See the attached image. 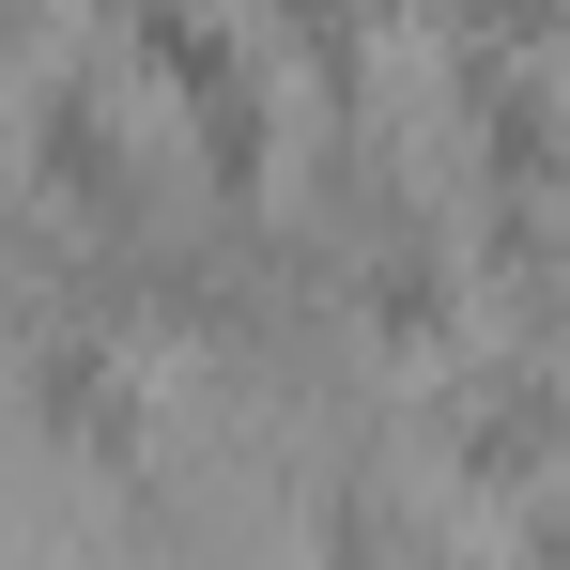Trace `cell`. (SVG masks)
<instances>
[{
  "mask_svg": "<svg viewBox=\"0 0 570 570\" xmlns=\"http://www.w3.org/2000/svg\"><path fill=\"white\" fill-rule=\"evenodd\" d=\"M31 416H47L78 463H124V448H139V385H124V355H108L94 324H31Z\"/></svg>",
  "mask_w": 570,
  "mask_h": 570,
  "instance_id": "6da1fadb",
  "label": "cell"
}]
</instances>
